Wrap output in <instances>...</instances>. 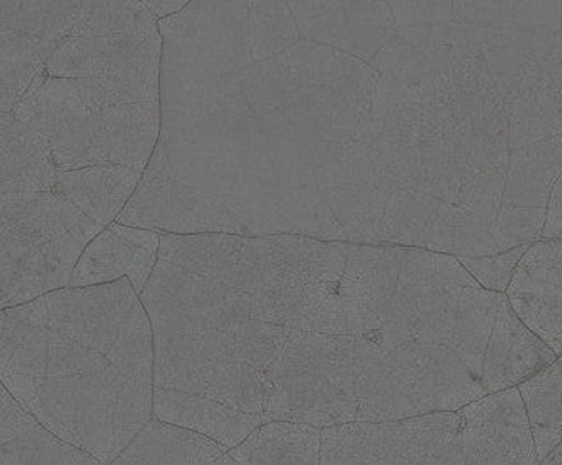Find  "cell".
<instances>
[{"instance_id": "cell-5", "label": "cell", "mask_w": 562, "mask_h": 465, "mask_svg": "<svg viewBox=\"0 0 562 465\" xmlns=\"http://www.w3.org/2000/svg\"><path fill=\"white\" fill-rule=\"evenodd\" d=\"M160 101L103 107L49 138L58 171L99 165L147 169L160 137Z\"/></svg>"}, {"instance_id": "cell-9", "label": "cell", "mask_w": 562, "mask_h": 465, "mask_svg": "<svg viewBox=\"0 0 562 465\" xmlns=\"http://www.w3.org/2000/svg\"><path fill=\"white\" fill-rule=\"evenodd\" d=\"M159 249V230L111 222L80 256L70 286L103 285L128 279L140 295L153 276Z\"/></svg>"}, {"instance_id": "cell-18", "label": "cell", "mask_w": 562, "mask_h": 465, "mask_svg": "<svg viewBox=\"0 0 562 465\" xmlns=\"http://www.w3.org/2000/svg\"><path fill=\"white\" fill-rule=\"evenodd\" d=\"M0 462L2 465L101 464L94 455L60 439L40 420L23 433L0 442Z\"/></svg>"}, {"instance_id": "cell-13", "label": "cell", "mask_w": 562, "mask_h": 465, "mask_svg": "<svg viewBox=\"0 0 562 465\" xmlns=\"http://www.w3.org/2000/svg\"><path fill=\"white\" fill-rule=\"evenodd\" d=\"M113 464H236L227 446L191 428L148 421Z\"/></svg>"}, {"instance_id": "cell-8", "label": "cell", "mask_w": 562, "mask_h": 465, "mask_svg": "<svg viewBox=\"0 0 562 465\" xmlns=\"http://www.w3.org/2000/svg\"><path fill=\"white\" fill-rule=\"evenodd\" d=\"M505 294L525 326L562 353V239L528 246Z\"/></svg>"}, {"instance_id": "cell-6", "label": "cell", "mask_w": 562, "mask_h": 465, "mask_svg": "<svg viewBox=\"0 0 562 465\" xmlns=\"http://www.w3.org/2000/svg\"><path fill=\"white\" fill-rule=\"evenodd\" d=\"M103 229L94 222L60 237L2 232V309L70 286L80 256Z\"/></svg>"}, {"instance_id": "cell-3", "label": "cell", "mask_w": 562, "mask_h": 465, "mask_svg": "<svg viewBox=\"0 0 562 465\" xmlns=\"http://www.w3.org/2000/svg\"><path fill=\"white\" fill-rule=\"evenodd\" d=\"M262 418L319 428L357 421L355 334L290 329L267 374Z\"/></svg>"}, {"instance_id": "cell-4", "label": "cell", "mask_w": 562, "mask_h": 465, "mask_svg": "<svg viewBox=\"0 0 562 465\" xmlns=\"http://www.w3.org/2000/svg\"><path fill=\"white\" fill-rule=\"evenodd\" d=\"M321 464H464L459 412L323 428Z\"/></svg>"}, {"instance_id": "cell-11", "label": "cell", "mask_w": 562, "mask_h": 465, "mask_svg": "<svg viewBox=\"0 0 562 465\" xmlns=\"http://www.w3.org/2000/svg\"><path fill=\"white\" fill-rule=\"evenodd\" d=\"M154 418L191 428L227 446L228 451L265 423L262 415L233 408L212 397L166 387L154 389Z\"/></svg>"}, {"instance_id": "cell-21", "label": "cell", "mask_w": 562, "mask_h": 465, "mask_svg": "<svg viewBox=\"0 0 562 465\" xmlns=\"http://www.w3.org/2000/svg\"><path fill=\"white\" fill-rule=\"evenodd\" d=\"M140 2H144L159 20H162V18H168V15L181 11L190 0H140Z\"/></svg>"}, {"instance_id": "cell-20", "label": "cell", "mask_w": 562, "mask_h": 465, "mask_svg": "<svg viewBox=\"0 0 562 465\" xmlns=\"http://www.w3.org/2000/svg\"><path fill=\"white\" fill-rule=\"evenodd\" d=\"M542 237H546V239H562V174L552 188Z\"/></svg>"}, {"instance_id": "cell-1", "label": "cell", "mask_w": 562, "mask_h": 465, "mask_svg": "<svg viewBox=\"0 0 562 465\" xmlns=\"http://www.w3.org/2000/svg\"><path fill=\"white\" fill-rule=\"evenodd\" d=\"M0 381L101 464L154 418V331L128 279L67 286L2 309Z\"/></svg>"}, {"instance_id": "cell-2", "label": "cell", "mask_w": 562, "mask_h": 465, "mask_svg": "<svg viewBox=\"0 0 562 465\" xmlns=\"http://www.w3.org/2000/svg\"><path fill=\"white\" fill-rule=\"evenodd\" d=\"M357 421H394L459 411L486 394L483 382L452 348L394 340L379 331L355 334Z\"/></svg>"}, {"instance_id": "cell-7", "label": "cell", "mask_w": 562, "mask_h": 465, "mask_svg": "<svg viewBox=\"0 0 562 465\" xmlns=\"http://www.w3.org/2000/svg\"><path fill=\"white\" fill-rule=\"evenodd\" d=\"M457 412L464 464H540L518 386L484 394Z\"/></svg>"}, {"instance_id": "cell-10", "label": "cell", "mask_w": 562, "mask_h": 465, "mask_svg": "<svg viewBox=\"0 0 562 465\" xmlns=\"http://www.w3.org/2000/svg\"><path fill=\"white\" fill-rule=\"evenodd\" d=\"M555 356L552 348L525 326L506 294H502L484 359L481 382L486 394L520 386L521 382L532 377Z\"/></svg>"}, {"instance_id": "cell-17", "label": "cell", "mask_w": 562, "mask_h": 465, "mask_svg": "<svg viewBox=\"0 0 562 465\" xmlns=\"http://www.w3.org/2000/svg\"><path fill=\"white\" fill-rule=\"evenodd\" d=\"M540 464L562 442V353L521 382Z\"/></svg>"}, {"instance_id": "cell-19", "label": "cell", "mask_w": 562, "mask_h": 465, "mask_svg": "<svg viewBox=\"0 0 562 465\" xmlns=\"http://www.w3.org/2000/svg\"><path fill=\"white\" fill-rule=\"evenodd\" d=\"M528 246L530 245L517 246V248L506 249V251L496 252V254L457 256V258H459L460 263L464 264L465 270L474 276L479 285L484 286L487 291L505 294Z\"/></svg>"}, {"instance_id": "cell-12", "label": "cell", "mask_w": 562, "mask_h": 465, "mask_svg": "<svg viewBox=\"0 0 562 465\" xmlns=\"http://www.w3.org/2000/svg\"><path fill=\"white\" fill-rule=\"evenodd\" d=\"M144 169L99 165L58 171L57 188L80 212L108 227L135 195Z\"/></svg>"}, {"instance_id": "cell-15", "label": "cell", "mask_w": 562, "mask_h": 465, "mask_svg": "<svg viewBox=\"0 0 562 465\" xmlns=\"http://www.w3.org/2000/svg\"><path fill=\"white\" fill-rule=\"evenodd\" d=\"M58 188L2 195L0 232L60 237L94 224Z\"/></svg>"}, {"instance_id": "cell-16", "label": "cell", "mask_w": 562, "mask_h": 465, "mask_svg": "<svg viewBox=\"0 0 562 465\" xmlns=\"http://www.w3.org/2000/svg\"><path fill=\"white\" fill-rule=\"evenodd\" d=\"M321 436L314 424L267 421L228 454L236 464H321Z\"/></svg>"}, {"instance_id": "cell-14", "label": "cell", "mask_w": 562, "mask_h": 465, "mask_svg": "<svg viewBox=\"0 0 562 465\" xmlns=\"http://www.w3.org/2000/svg\"><path fill=\"white\" fill-rule=\"evenodd\" d=\"M2 195L57 188L58 168L48 141L33 128L2 113Z\"/></svg>"}]
</instances>
